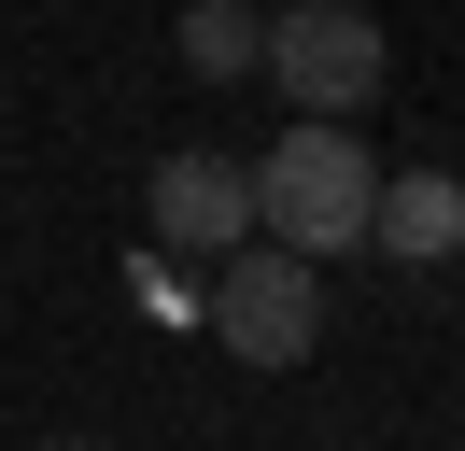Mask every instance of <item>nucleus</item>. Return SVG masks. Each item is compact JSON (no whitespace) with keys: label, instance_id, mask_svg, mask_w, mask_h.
Returning a JSON list of instances; mask_svg holds the SVG:
<instances>
[{"label":"nucleus","instance_id":"nucleus-1","mask_svg":"<svg viewBox=\"0 0 465 451\" xmlns=\"http://www.w3.org/2000/svg\"><path fill=\"white\" fill-rule=\"evenodd\" d=\"M367 212H381V155H367L352 113H296V127L254 155V226L296 240L311 268L324 254H367Z\"/></svg>","mask_w":465,"mask_h":451},{"label":"nucleus","instance_id":"nucleus-2","mask_svg":"<svg viewBox=\"0 0 465 451\" xmlns=\"http://www.w3.org/2000/svg\"><path fill=\"white\" fill-rule=\"evenodd\" d=\"M212 338H226L240 366H311L324 353V268L254 226L240 254H212Z\"/></svg>","mask_w":465,"mask_h":451},{"label":"nucleus","instance_id":"nucleus-3","mask_svg":"<svg viewBox=\"0 0 465 451\" xmlns=\"http://www.w3.org/2000/svg\"><path fill=\"white\" fill-rule=\"evenodd\" d=\"M254 71L282 85L296 113H367L381 85H395V43H381V15H367V0H296V15H268Z\"/></svg>","mask_w":465,"mask_h":451},{"label":"nucleus","instance_id":"nucleus-4","mask_svg":"<svg viewBox=\"0 0 465 451\" xmlns=\"http://www.w3.org/2000/svg\"><path fill=\"white\" fill-rule=\"evenodd\" d=\"M142 226H155L170 254H240V240H254V169H240V155H198V141H183V155H155Z\"/></svg>","mask_w":465,"mask_h":451},{"label":"nucleus","instance_id":"nucleus-5","mask_svg":"<svg viewBox=\"0 0 465 451\" xmlns=\"http://www.w3.org/2000/svg\"><path fill=\"white\" fill-rule=\"evenodd\" d=\"M367 254H395V268H451V254H465V184H451V169H381Z\"/></svg>","mask_w":465,"mask_h":451},{"label":"nucleus","instance_id":"nucleus-6","mask_svg":"<svg viewBox=\"0 0 465 451\" xmlns=\"http://www.w3.org/2000/svg\"><path fill=\"white\" fill-rule=\"evenodd\" d=\"M170 43H183V71H198V85H240V71H254V43H268V15H254V0H183Z\"/></svg>","mask_w":465,"mask_h":451},{"label":"nucleus","instance_id":"nucleus-7","mask_svg":"<svg viewBox=\"0 0 465 451\" xmlns=\"http://www.w3.org/2000/svg\"><path fill=\"white\" fill-rule=\"evenodd\" d=\"M43 451H114V437H43Z\"/></svg>","mask_w":465,"mask_h":451}]
</instances>
